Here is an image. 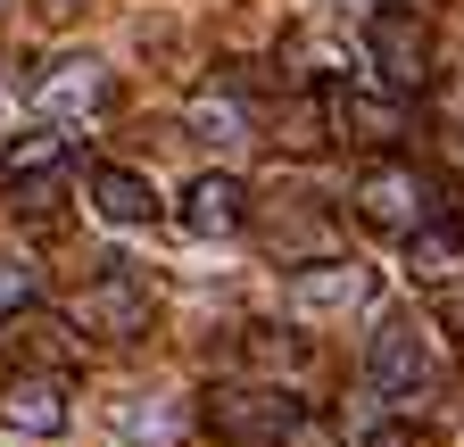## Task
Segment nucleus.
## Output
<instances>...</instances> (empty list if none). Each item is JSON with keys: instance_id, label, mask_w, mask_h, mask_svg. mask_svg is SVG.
Masks as SVG:
<instances>
[{"instance_id": "obj_1", "label": "nucleus", "mask_w": 464, "mask_h": 447, "mask_svg": "<svg viewBox=\"0 0 464 447\" xmlns=\"http://www.w3.org/2000/svg\"><path fill=\"white\" fill-rule=\"evenodd\" d=\"M365 59H373V75H382V91H423L431 75H440V42H431V17L415 9V0H390V9H373L365 17Z\"/></svg>"}, {"instance_id": "obj_2", "label": "nucleus", "mask_w": 464, "mask_h": 447, "mask_svg": "<svg viewBox=\"0 0 464 447\" xmlns=\"http://www.w3.org/2000/svg\"><path fill=\"white\" fill-rule=\"evenodd\" d=\"M357 215H365V233L382 241H415L423 224L440 215V183L423 175V166H406V157H382L357 175Z\"/></svg>"}, {"instance_id": "obj_3", "label": "nucleus", "mask_w": 464, "mask_h": 447, "mask_svg": "<svg viewBox=\"0 0 464 447\" xmlns=\"http://www.w3.org/2000/svg\"><path fill=\"white\" fill-rule=\"evenodd\" d=\"M75 323L92 331V340H150V323H158V299L133 265H108L92 273V290L75 299Z\"/></svg>"}, {"instance_id": "obj_4", "label": "nucleus", "mask_w": 464, "mask_h": 447, "mask_svg": "<svg viewBox=\"0 0 464 447\" xmlns=\"http://www.w3.org/2000/svg\"><path fill=\"white\" fill-rule=\"evenodd\" d=\"M315 100H324V133L348 141V149H382V157H390V141L406 133L398 100H382V91H365V83H315Z\"/></svg>"}, {"instance_id": "obj_5", "label": "nucleus", "mask_w": 464, "mask_h": 447, "mask_svg": "<svg viewBox=\"0 0 464 447\" xmlns=\"http://www.w3.org/2000/svg\"><path fill=\"white\" fill-rule=\"evenodd\" d=\"M290 414H299V406H290L282 389H266V381H216L208 406H199V423L216 439H282Z\"/></svg>"}, {"instance_id": "obj_6", "label": "nucleus", "mask_w": 464, "mask_h": 447, "mask_svg": "<svg viewBox=\"0 0 464 447\" xmlns=\"http://www.w3.org/2000/svg\"><path fill=\"white\" fill-rule=\"evenodd\" d=\"M365 381L373 389H423L431 381V340L415 315H382L373 340H365Z\"/></svg>"}, {"instance_id": "obj_7", "label": "nucleus", "mask_w": 464, "mask_h": 447, "mask_svg": "<svg viewBox=\"0 0 464 447\" xmlns=\"http://www.w3.org/2000/svg\"><path fill=\"white\" fill-rule=\"evenodd\" d=\"M365 299H373V273L340 265V257H324V265H299V273H290V315H299V323L348 315V307H365Z\"/></svg>"}, {"instance_id": "obj_8", "label": "nucleus", "mask_w": 464, "mask_h": 447, "mask_svg": "<svg viewBox=\"0 0 464 447\" xmlns=\"http://www.w3.org/2000/svg\"><path fill=\"white\" fill-rule=\"evenodd\" d=\"M0 423H9L17 439L67 431V381H58V373H9V381H0Z\"/></svg>"}, {"instance_id": "obj_9", "label": "nucleus", "mask_w": 464, "mask_h": 447, "mask_svg": "<svg viewBox=\"0 0 464 447\" xmlns=\"http://www.w3.org/2000/svg\"><path fill=\"white\" fill-rule=\"evenodd\" d=\"M108 100H116V91H108V67L83 59V50H75V59H58V67H42V108H50V125H58V117H83V125H92V117H108Z\"/></svg>"}, {"instance_id": "obj_10", "label": "nucleus", "mask_w": 464, "mask_h": 447, "mask_svg": "<svg viewBox=\"0 0 464 447\" xmlns=\"http://www.w3.org/2000/svg\"><path fill=\"white\" fill-rule=\"evenodd\" d=\"M241 207H249V191L232 183V175H199V183H183V233L191 241H232L241 233Z\"/></svg>"}, {"instance_id": "obj_11", "label": "nucleus", "mask_w": 464, "mask_h": 447, "mask_svg": "<svg viewBox=\"0 0 464 447\" xmlns=\"http://www.w3.org/2000/svg\"><path fill=\"white\" fill-rule=\"evenodd\" d=\"M92 207H100V224H116V233L158 224V191H150V175H133V166H100L92 175Z\"/></svg>"}, {"instance_id": "obj_12", "label": "nucleus", "mask_w": 464, "mask_h": 447, "mask_svg": "<svg viewBox=\"0 0 464 447\" xmlns=\"http://www.w3.org/2000/svg\"><path fill=\"white\" fill-rule=\"evenodd\" d=\"M183 133L191 141H249V100H232V67L216 75V91H199V100H183Z\"/></svg>"}, {"instance_id": "obj_13", "label": "nucleus", "mask_w": 464, "mask_h": 447, "mask_svg": "<svg viewBox=\"0 0 464 447\" xmlns=\"http://www.w3.org/2000/svg\"><path fill=\"white\" fill-rule=\"evenodd\" d=\"M448 265H464V207H440L415 241H406V273L423 282H448Z\"/></svg>"}, {"instance_id": "obj_14", "label": "nucleus", "mask_w": 464, "mask_h": 447, "mask_svg": "<svg viewBox=\"0 0 464 447\" xmlns=\"http://www.w3.org/2000/svg\"><path fill=\"white\" fill-rule=\"evenodd\" d=\"M67 157H75L67 125H34V133H17L9 149H0V175H9V183H34V175H67Z\"/></svg>"}, {"instance_id": "obj_15", "label": "nucleus", "mask_w": 464, "mask_h": 447, "mask_svg": "<svg viewBox=\"0 0 464 447\" xmlns=\"http://www.w3.org/2000/svg\"><path fill=\"white\" fill-rule=\"evenodd\" d=\"M17 191V224L25 233H58V224H67V183L58 175H34V183H9Z\"/></svg>"}, {"instance_id": "obj_16", "label": "nucleus", "mask_w": 464, "mask_h": 447, "mask_svg": "<svg viewBox=\"0 0 464 447\" xmlns=\"http://www.w3.org/2000/svg\"><path fill=\"white\" fill-rule=\"evenodd\" d=\"M332 133H324V100H290V108H274V149H290V157H307V149H324Z\"/></svg>"}, {"instance_id": "obj_17", "label": "nucleus", "mask_w": 464, "mask_h": 447, "mask_svg": "<svg viewBox=\"0 0 464 447\" xmlns=\"http://www.w3.org/2000/svg\"><path fill=\"white\" fill-rule=\"evenodd\" d=\"M34 299H42V273H34V265H17V257H0V323L25 315Z\"/></svg>"}, {"instance_id": "obj_18", "label": "nucleus", "mask_w": 464, "mask_h": 447, "mask_svg": "<svg viewBox=\"0 0 464 447\" xmlns=\"http://www.w3.org/2000/svg\"><path fill=\"white\" fill-rule=\"evenodd\" d=\"M274 447H348V439H340V431H332V423H324V414H290V423H282V439H274Z\"/></svg>"}, {"instance_id": "obj_19", "label": "nucleus", "mask_w": 464, "mask_h": 447, "mask_svg": "<svg viewBox=\"0 0 464 447\" xmlns=\"http://www.w3.org/2000/svg\"><path fill=\"white\" fill-rule=\"evenodd\" d=\"M365 447H423V431H415V423H382Z\"/></svg>"}, {"instance_id": "obj_20", "label": "nucleus", "mask_w": 464, "mask_h": 447, "mask_svg": "<svg viewBox=\"0 0 464 447\" xmlns=\"http://www.w3.org/2000/svg\"><path fill=\"white\" fill-rule=\"evenodd\" d=\"M440 323H448L456 340H464V290H448V299H440Z\"/></svg>"}, {"instance_id": "obj_21", "label": "nucleus", "mask_w": 464, "mask_h": 447, "mask_svg": "<svg viewBox=\"0 0 464 447\" xmlns=\"http://www.w3.org/2000/svg\"><path fill=\"white\" fill-rule=\"evenodd\" d=\"M34 9H42V17H75L83 0H34Z\"/></svg>"}]
</instances>
